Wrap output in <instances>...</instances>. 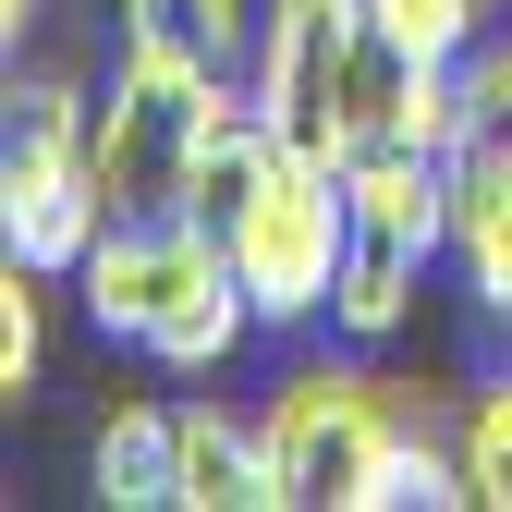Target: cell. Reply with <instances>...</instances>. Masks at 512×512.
<instances>
[{"label": "cell", "instance_id": "cell-1", "mask_svg": "<svg viewBox=\"0 0 512 512\" xmlns=\"http://www.w3.org/2000/svg\"><path fill=\"white\" fill-rule=\"evenodd\" d=\"M74 293H86V317H98L110 342H135V354L171 366V378H220L256 330H269L196 208H171V220H110L98 256L74 269Z\"/></svg>", "mask_w": 512, "mask_h": 512}, {"label": "cell", "instance_id": "cell-2", "mask_svg": "<svg viewBox=\"0 0 512 512\" xmlns=\"http://www.w3.org/2000/svg\"><path fill=\"white\" fill-rule=\"evenodd\" d=\"M0 232H13V269H37V281H74L98 256V232H110L98 98L74 74H25L13 86V122H0Z\"/></svg>", "mask_w": 512, "mask_h": 512}, {"label": "cell", "instance_id": "cell-3", "mask_svg": "<svg viewBox=\"0 0 512 512\" xmlns=\"http://www.w3.org/2000/svg\"><path fill=\"white\" fill-rule=\"evenodd\" d=\"M403 415H415V391H391V378H366V366H281L269 403H256L281 512H366Z\"/></svg>", "mask_w": 512, "mask_h": 512}, {"label": "cell", "instance_id": "cell-4", "mask_svg": "<svg viewBox=\"0 0 512 512\" xmlns=\"http://www.w3.org/2000/svg\"><path fill=\"white\" fill-rule=\"evenodd\" d=\"M342 244H354L342 159H305V147H281V171L220 220V256H232V281L256 293V317H269V330H293V317H330Z\"/></svg>", "mask_w": 512, "mask_h": 512}, {"label": "cell", "instance_id": "cell-5", "mask_svg": "<svg viewBox=\"0 0 512 512\" xmlns=\"http://www.w3.org/2000/svg\"><path fill=\"white\" fill-rule=\"evenodd\" d=\"M208 98L196 74H159V61H122L98 98V196L110 220H171L196 208V159H208Z\"/></svg>", "mask_w": 512, "mask_h": 512}, {"label": "cell", "instance_id": "cell-6", "mask_svg": "<svg viewBox=\"0 0 512 512\" xmlns=\"http://www.w3.org/2000/svg\"><path fill=\"white\" fill-rule=\"evenodd\" d=\"M354 49H366V0H269V13H256L244 98L269 110L281 147L342 159V86H354Z\"/></svg>", "mask_w": 512, "mask_h": 512}, {"label": "cell", "instance_id": "cell-7", "mask_svg": "<svg viewBox=\"0 0 512 512\" xmlns=\"http://www.w3.org/2000/svg\"><path fill=\"white\" fill-rule=\"evenodd\" d=\"M452 98H464V61H427V49L366 25L354 86H342V159H378V147H439L452 159Z\"/></svg>", "mask_w": 512, "mask_h": 512}, {"label": "cell", "instance_id": "cell-8", "mask_svg": "<svg viewBox=\"0 0 512 512\" xmlns=\"http://www.w3.org/2000/svg\"><path fill=\"white\" fill-rule=\"evenodd\" d=\"M256 13L269 0H110L122 61H159V74H196V86H244Z\"/></svg>", "mask_w": 512, "mask_h": 512}, {"label": "cell", "instance_id": "cell-9", "mask_svg": "<svg viewBox=\"0 0 512 512\" xmlns=\"http://www.w3.org/2000/svg\"><path fill=\"white\" fill-rule=\"evenodd\" d=\"M86 488L110 512H183V403H110L86 439Z\"/></svg>", "mask_w": 512, "mask_h": 512}, {"label": "cell", "instance_id": "cell-10", "mask_svg": "<svg viewBox=\"0 0 512 512\" xmlns=\"http://www.w3.org/2000/svg\"><path fill=\"white\" fill-rule=\"evenodd\" d=\"M183 512H281L269 427L232 403H183Z\"/></svg>", "mask_w": 512, "mask_h": 512}, {"label": "cell", "instance_id": "cell-11", "mask_svg": "<svg viewBox=\"0 0 512 512\" xmlns=\"http://www.w3.org/2000/svg\"><path fill=\"white\" fill-rule=\"evenodd\" d=\"M439 256L464 269L488 330H512V159H452V244Z\"/></svg>", "mask_w": 512, "mask_h": 512}, {"label": "cell", "instance_id": "cell-12", "mask_svg": "<svg viewBox=\"0 0 512 512\" xmlns=\"http://www.w3.org/2000/svg\"><path fill=\"white\" fill-rule=\"evenodd\" d=\"M415 281H427V244H403V232H366L354 220V244H342V281H330V330L366 354V342H391L403 317H415Z\"/></svg>", "mask_w": 512, "mask_h": 512}, {"label": "cell", "instance_id": "cell-13", "mask_svg": "<svg viewBox=\"0 0 512 512\" xmlns=\"http://www.w3.org/2000/svg\"><path fill=\"white\" fill-rule=\"evenodd\" d=\"M452 500H476V488H464V427L415 391V415H403V439H391V464H378L366 512H452Z\"/></svg>", "mask_w": 512, "mask_h": 512}, {"label": "cell", "instance_id": "cell-14", "mask_svg": "<svg viewBox=\"0 0 512 512\" xmlns=\"http://www.w3.org/2000/svg\"><path fill=\"white\" fill-rule=\"evenodd\" d=\"M452 159H512V37L464 49V98H452Z\"/></svg>", "mask_w": 512, "mask_h": 512}, {"label": "cell", "instance_id": "cell-15", "mask_svg": "<svg viewBox=\"0 0 512 512\" xmlns=\"http://www.w3.org/2000/svg\"><path fill=\"white\" fill-rule=\"evenodd\" d=\"M452 427H464V488H476V512H512V366L476 378Z\"/></svg>", "mask_w": 512, "mask_h": 512}, {"label": "cell", "instance_id": "cell-16", "mask_svg": "<svg viewBox=\"0 0 512 512\" xmlns=\"http://www.w3.org/2000/svg\"><path fill=\"white\" fill-rule=\"evenodd\" d=\"M366 25L403 37V49H427V61H464L488 37V0H366Z\"/></svg>", "mask_w": 512, "mask_h": 512}, {"label": "cell", "instance_id": "cell-17", "mask_svg": "<svg viewBox=\"0 0 512 512\" xmlns=\"http://www.w3.org/2000/svg\"><path fill=\"white\" fill-rule=\"evenodd\" d=\"M37 354H49V305H37V269H13L0 281V391H25Z\"/></svg>", "mask_w": 512, "mask_h": 512}, {"label": "cell", "instance_id": "cell-18", "mask_svg": "<svg viewBox=\"0 0 512 512\" xmlns=\"http://www.w3.org/2000/svg\"><path fill=\"white\" fill-rule=\"evenodd\" d=\"M37 13H49V0H0V37L25 49V25H37Z\"/></svg>", "mask_w": 512, "mask_h": 512}]
</instances>
